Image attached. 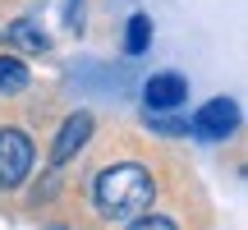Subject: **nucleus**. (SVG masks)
<instances>
[{
  "label": "nucleus",
  "mask_w": 248,
  "mask_h": 230,
  "mask_svg": "<svg viewBox=\"0 0 248 230\" xmlns=\"http://www.w3.org/2000/svg\"><path fill=\"white\" fill-rule=\"evenodd\" d=\"M32 170V138L23 129H0V189H18Z\"/></svg>",
  "instance_id": "2"
},
{
  "label": "nucleus",
  "mask_w": 248,
  "mask_h": 230,
  "mask_svg": "<svg viewBox=\"0 0 248 230\" xmlns=\"http://www.w3.org/2000/svg\"><path fill=\"white\" fill-rule=\"evenodd\" d=\"M152 129H161V133H188V124H179V120H152Z\"/></svg>",
  "instance_id": "11"
},
{
  "label": "nucleus",
  "mask_w": 248,
  "mask_h": 230,
  "mask_svg": "<svg viewBox=\"0 0 248 230\" xmlns=\"http://www.w3.org/2000/svg\"><path fill=\"white\" fill-rule=\"evenodd\" d=\"M28 65L18 60V55H0V92H23L28 88Z\"/></svg>",
  "instance_id": "7"
},
{
  "label": "nucleus",
  "mask_w": 248,
  "mask_h": 230,
  "mask_svg": "<svg viewBox=\"0 0 248 230\" xmlns=\"http://www.w3.org/2000/svg\"><path fill=\"white\" fill-rule=\"evenodd\" d=\"M142 97H147L152 111H175L179 101H188V83L179 79V74H152Z\"/></svg>",
  "instance_id": "5"
},
{
  "label": "nucleus",
  "mask_w": 248,
  "mask_h": 230,
  "mask_svg": "<svg viewBox=\"0 0 248 230\" xmlns=\"http://www.w3.org/2000/svg\"><path fill=\"white\" fill-rule=\"evenodd\" d=\"M147 42H152V18L147 14H133L129 18V33H124V51H129V55H142V51H147Z\"/></svg>",
  "instance_id": "8"
},
{
  "label": "nucleus",
  "mask_w": 248,
  "mask_h": 230,
  "mask_svg": "<svg viewBox=\"0 0 248 230\" xmlns=\"http://www.w3.org/2000/svg\"><path fill=\"white\" fill-rule=\"evenodd\" d=\"M5 37H9L14 46H23V51H46V46H51V42H46V33L32 23V18H18V23H9Z\"/></svg>",
  "instance_id": "6"
},
{
  "label": "nucleus",
  "mask_w": 248,
  "mask_h": 230,
  "mask_svg": "<svg viewBox=\"0 0 248 230\" xmlns=\"http://www.w3.org/2000/svg\"><path fill=\"white\" fill-rule=\"evenodd\" d=\"M64 18H69V28L78 33V23H83V0H64Z\"/></svg>",
  "instance_id": "10"
},
{
  "label": "nucleus",
  "mask_w": 248,
  "mask_h": 230,
  "mask_svg": "<svg viewBox=\"0 0 248 230\" xmlns=\"http://www.w3.org/2000/svg\"><path fill=\"white\" fill-rule=\"evenodd\" d=\"M152 175L138 166V161H120V166H106L97 175V189H92V198H97V212L106 216V221H138L142 212L152 207Z\"/></svg>",
  "instance_id": "1"
},
{
  "label": "nucleus",
  "mask_w": 248,
  "mask_h": 230,
  "mask_svg": "<svg viewBox=\"0 0 248 230\" xmlns=\"http://www.w3.org/2000/svg\"><path fill=\"white\" fill-rule=\"evenodd\" d=\"M92 138V115L88 111H78V115H69V120L60 124V133H55V143H51V161L55 166H64L69 157H78L83 152V143Z\"/></svg>",
  "instance_id": "4"
},
{
  "label": "nucleus",
  "mask_w": 248,
  "mask_h": 230,
  "mask_svg": "<svg viewBox=\"0 0 248 230\" xmlns=\"http://www.w3.org/2000/svg\"><path fill=\"white\" fill-rule=\"evenodd\" d=\"M234 124H239V106H234L230 97H216V101H207V106L188 120V129H193V138L221 143V138H230V133H234Z\"/></svg>",
  "instance_id": "3"
},
{
  "label": "nucleus",
  "mask_w": 248,
  "mask_h": 230,
  "mask_svg": "<svg viewBox=\"0 0 248 230\" xmlns=\"http://www.w3.org/2000/svg\"><path fill=\"white\" fill-rule=\"evenodd\" d=\"M133 230H175L170 216H138V221H129Z\"/></svg>",
  "instance_id": "9"
}]
</instances>
